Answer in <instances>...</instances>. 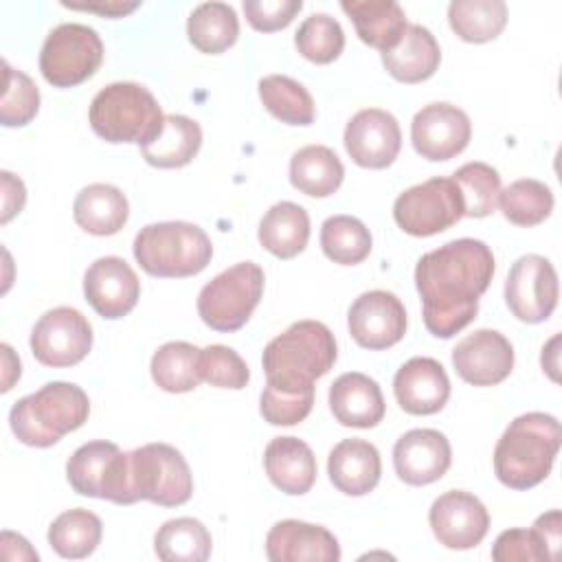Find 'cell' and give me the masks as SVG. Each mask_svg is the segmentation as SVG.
Instances as JSON below:
<instances>
[{
    "mask_svg": "<svg viewBox=\"0 0 562 562\" xmlns=\"http://www.w3.org/2000/svg\"><path fill=\"white\" fill-rule=\"evenodd\" d=\"M452 461L450 441L435 428H413L393 446L395 474L408 485H428L439 481Z\"/></svg>",
    "mask_w": 562,
    "mask_h": 562,
    "instance_id": "20",
    "label": "cell"
},
{
    "mask_svg": "<svg viewBox=\"0 0 562 562\" xmlns=\"http://www.w3.org/2000/svg\"><path fill=\"white\" fill-rule=\"evenodd\" d=\"M130 215V204L125 193L105 182H94L83 187L72 204V217L79 228L90 235L108 237L116 235Z\"/></svg>",
    "mask_w": 562,
    "mask_h": 562,
    "instance_id": "28",
    "label": "cell"
},
{
    "mask_svg": "<svg viewBox=\"0 0 562 562\" xmlns=\"http://www.w3.org/2000/svg\"><path fill=\"white\" fill-rule=\"evenodd\" d=\"M88 119L99 138L138 147L151 140L165 123L156 97L134 81H114L101 88L90 103Z\"/></svg>",
    "mask_w": 562,
    "mask_h": 562,
    "instance_id": "5",
    "label": "cell"
},
{
    "mask_svg": "<svg viewBox=\"0 0 562 562\" xmlns=\"http://www.w3.org/2000/svg\"><path fill=\"white\" fill-rule=\"evenodd\" d=\"M239 20L226 2H202L187 20L189 42L206 55H220L237 42Z\"/></svg>",
    "mask_w": 562,
    "mask_h": 562,
    "instance_id": "32",
    "label": "cell"
},
{
    "mask_svg": "<svg viewBox=\"0 0 562 562\" xmlns=\"http://www.w3.org/2000/svg\"><path fill=\"white\" fill-rule=\"evenodd\" d=\"M441 61L435 35L422 24H408L395 48L382 53L386 72L402 83H419L430 79Z\"/></svg>",
    "mask_w": 562,
    "mask_h": 562,
    "instance_id": "26",
    "label": "cell"
},
{
    "mask_svg": "<svg viewBox=\"0 0 562 562\" xmlns=\"http://www.w3.org/2000/svg\"><path fill=\"white\" fill-rule=\"evenodd\" d=\"M202 147V127L184 114H167L160 132L140 145L143 158L158 169L189 165Z\"/></svg>",
    "mask_w": 562,
    "mask_h": 562,
    "instance_id": "29",
    "label": "cell"
},
{
    "mask_svg": "<svg viewBox=\"0 0 562 562\" xmlns=\"http://www.w3.org/2000/svg\"><path fill=\"white\" fill-rule=\"evenodd\" d=\"M492 560H496V562H553V553L536 527L507 529L494 540Z\"/></svg>",
    "mask_w": 562,
    "mask_h": 562,
    "instance_id": "45",
    "label": "cell"
},
{
    "mask_svg": "<svg viewBox=\"0 0 562 562\" xmlns=\"http://www.w3.org/2000/svg\"><path fill=\"white\" fill-rule=\"evenodd\" d=\"M312 406H314V389L281 391L266 384L259 397L261 417L272 426H294L310 415Z\"/></svg>",
    "mask_w": 562,
    "mask_h": 562,
    "instance_id": "44",
    "label": "cell"
},
{
    "mask_svg": "<svg viewBox=\"0 0 562 562\" xmlns=\"http://www.w3.org/2000/svg\"><path fill=\"white\" fill-rule=\"evenodd\" d=\"M248 24L255 31L272 33L285 29L303 9L301 0H244L241 4Z\"/></svg>",
    "mask_w": 562,
    "mask_h": 562,
    "instance_id": "46",
    "label": "cell"
},
{
    "mask_svg": "<svg viewBox=\"0 0 562 562\" xmlns=\"http://www.w3.org/2000/svg\"><path fill=\"white\" fill-rule=\"evenodd\" d=\"M83 294L99 316L116 321L136 307L140 281L125 259L99 257L83 274Z\"/></svg>",
    "mask_w": 562,
    "mask_h": 562,
    "instance_id": "18",
    "label": "cell"
},
{
    "mask_svg": "<svg viewBox=\"0 0 562 562\" xmlns=\"http://www.w3.org/2000/svg\"><path fill=\"white\" fill-rule=\"evenodd\" d=\"M347 325L360 347L371 351L389 349L406 334V310L393 292L369 290L351 303Z\"/></svg>",
    "mask_w": 562,
    "mask_h": 562,
    "instance_id": "14",
    "label": "cell"
},
{
    "mask_svg": "<svg viewBox=\"0 0 562 562\" xmlns=\"http://www.w3.org/2000/svg\"><path fill=\"white\" fill-rule=\"evenodd\" d=\"M327 474L338 492L347 496H364L380 483V452L364 439H342L329 452Z\"/></svg>",
    "mask_w": 562,
    "mask_h": 562,
    "instance_id": "24",
    "label": "cell"
},
{
    "mask_svg": "<svg viewBox=\"0 0 562 562\" xmlns=\"http://www.w3.org/2000/svg\"><path fill=\"white\" fill-rule=\"evenodd\" d=\"M296 50L314 64H331L345 48V33L338 20L327 13H312L294 33Z\"/></svg>",
    "mask_w": 562,
    "mask_h": 562,
    "instance_id": "41",
    "label": "cell"
},
{
    "mask_svg": "<svg viewBox=\"0 0 562 562\" xmlns=\"http://www.w3.org/2000/svg\"><path fill=\"white\" fill-rule=\"evenodd\" d=\"M450 29L470 44L496 40L507 22V4L503 0H452L448 4Z\"/></svg>",
    "mask_w": 562,
    "mask_h": 562,
    "instance_id": "35",
    "label": "cell"
},
{
    "mask_svg": "<svg viewBox=\"0 0 562 562\" xmlns=\"http://www.w3.org/2000/svg\"><path fill=\"white\" fill-rule=\"evenodd\" d=\"M428 522L439 544L465 551L485 538L490 529V514L474 494L450 490L432 501Z\"/></svg>",
    "mask_w": 562,
    "mask_h": 562,
    "instance_id": "16",
    "label": "cell"
},
{
    "mask_svg": "<svg viewBox=\"0 0 562 562\" xmlns=\"http://www.w3.org/2000/svg\"><path fill=\"white\" fill-rule=\"evenodd\" d=\"M200 375L211 386L235 391L244 389L250 380L244 358L226 345H209L200 349Z\"/></svg>",
    "mask_w": 562,
    "mask_h": 562,
    "instance_id": "43",
    "label": "cell"
},
{
    "mask_svg": "<svg viewBox=\"0 0 562 562\" xmlns=\"http://www.w3.org/2000/svg\"><path fill=\"white\" fill-rule=\"evenodd\" d=\"M130 505L149 501L162 507L184 505L193 494L189 463L169 443H147L127 452Z\"/></svg>",
    "mask_w": 562,
    "mask_h": 562,
    "instance_id": "7",
    "label": "cell"
},
{
    "mask_svg": "<svg viewBox=\"0 0 562 562\" xmlns=\"http://www.w3.org/2000/svg\"><path fill=\"white\" fill-rule=\"evenodd\" d=\"M259 99L263 108L288 125H312L316 119L314 99L303 83L288 75H266L259 79Z\"/></svg>",
    "mask_w": 562,
    "mask_h": 562,
    "instance_id": "33",
    "label": "cell"
},
{
    "mask_svg": "<svg viewBox=\"0 0 562 562\" xmlns=\"http://www.w3.org/2000/svg\"><path fill=\"white\" fill-rule=\"evenodd\" d=\"M211 547L209 529L189 516L167 520L154 536V551L165 562H204Z\"/></svg>",
    "mask_w": 562,
    "mask_h": 562,
    "instance_id": "36",
    "label": "cell"
},
{
    "mask_svg": "<svg viewBox=\"0 0 562 562\" xmlns=\"http://www.w3.org/2000/svg\"><path fill=\"white\" fill-rule=\"evenodd\" d=\"M560 422L549 413L518 415L494 448L496 479L512 490H529L542 483L560 450Z\"/></svg>",
    "mask_w": 562,
    "mask_h": 562,
    "instance_id": "2",
    "label": "cell"
},
{
    "mask_svg": "<svg viewBox=\"0 0 562 562\" xmlns=\"http://www.w3.org/2000/svg\"><path fill=\"white\" fill-rule=\"evenodd\" d=\"M463 217V198L452 178H430L402 191L393 204L395 224L413 237L448 231Z\"/></svg>",
    "mask_w": 562,
    "mask_h": 562,
    "instance_id": "10",
    "label": "cell"
},
{
    "mask_svg": "<svg viewBox=\"0 0 562 562\" xmlns=\"http://www.w3.org/2000/svg\"><path fill=\"white\" fill-rule=\"evenodd\" d=\"M2 217L0 222L7 224L13 215H18L26 202V189L20 178H15L11 171H2Z\"/></svg>",
    "mask_w": 562,
    "mask_h": 562,
    "instance_id": "47",
    "label": "cell"
},
{
    "mask_svg": "<svg viewBox=\"0 0 562 562\" xmlns=\"http://www.w3.org/2000/svg\"><path fill=\"white\" fill-rule=\"evenodd\" d=\"M345 167L334 149L305 145L290 158V182L310 198H327L342 184Z\"/></svg>",
    "mask_w": 562,
    "mask_h": 562,
    "instance_id": "31",
    "label": "cell"
},
{
    "mask_svg": "<svg viewBox=\"0 0 562 562\" xmlns=\"http://www.w3.org/2000/svg\"><path fill=\"white\" fill-rule=\"evenodd\" d=\"M263 270L239 261L211 279L198 294V314L215 331H237L248 323L263 294Z\"/></svg>",
    "mask_w": 562,
    "mask_h": 562,
    "instance_id": "8",
    "label": "cell"
},
{
    "mask_svg": "<svg viewBox=\"0 0 562 562\" xmlns=\"http://www.w3.org/2000/svg\"><path fill=\"white\" fill-rule=\"evenodd\" d=\"M505 303L522 323L547 321L558 305V274L542 255L518 257L505 279Z\"/></svg>",
    "mask_w": 562,
    "mask_h": 562,
    "instance_id": "13",
    "label": "cell"
},
{
    "mask_svg": "<svg viewBox=\"0 0 562 562\" xmlns=\"http://www.w3.org/2000/svg\"><path fill=\"white\" fill-rule=\"evenodd\" d=\"M558 342H560V336H553L549 345L542 349V369H547L553 382H558V351H555Z\"/></svg>",
    "mask_w": 562,
    "mask_h": 562,
    "instance_id": "49",
    "label": "cell"
},
{
    "mask_svg": "<svg viewBox=\"0 0 562 562\" xmlns=\"http://www.w3.org/2000/svg\"><path fill=\"white\" fill-rule=\"evenodd\" d=\"M336 338L321 321H296L272 338L261 356L266 384L281 391L314 389L336 362Z\"/></svg>",
    "mask_w": 562,
    "mask_h": 562,
    "instance_id": "3",
    "label": "cell"
},
{
    "mask_svg": "<svg viewBox=\"0 0 562 562\" xmlns=\"http://www.w3.org/2000/svg\"><path fill=\"white\" fill-rule=\"evenodd\" d=\"M340 9L353 22L358 37L380 53L395 48L408 26L395 0H342Z\"/></svg>",
    "mask_w": 562,
    "mask_h": 562,
    "instance_id": "27",
    "label": "cell"
},
{
    "mask_svg": "<svg viewBox=\"0 0 562 562\" xmlns=\"http://www.w3.org/2000/svg\"><path fill=\"white\" fill-rule=\"evenodd\" d=\"M266 555L272 562H338L340 544L329 529L290 518L268 531Z\"/></svg>",
    "mask_w": 562,
    "mask_h": 562,
    "instance_id": "22",
    "label": "cell"
},
{
    "mask_svg": "<svg viewBox=\"0 0 562 562\" xmlns=\"http://www.w3.org/2000/svg\"><path fill=\"white\" fill-rule=\"evenodd\" d=\"M90 402L81 386L70 382H48L40 391L11 406L9 424L18 441L33 448H48L66 432L81 428L88 419Z\"/></svg>",
    "mask_w": 562,
    "mask_h": 562,
    "instance_id": "4",
    "label": "cell"
},
{
    "mask_svg": "<svg viewBox=\"0 0 562 562\" xmlns=\"http://www.w3.org/2000/svg\"><path fill=\"white\" fill-rule=\"evenodd\" d=\"M211 257L209 235L191 222L147 224L134 237V259L151 277H193L211 263Z\"/></svg>",
    "mask_w": 562,
    "mask_h": 562,
    "instance_id": "6",
    "label": "cell"
},
{
    "mask_svg": "<svg viewBox=\"0 0 562 562\" xmlns=\"http://www.w3.org/2000/svg\"><path fill=\"white\" fill-rule=\"evenodd\" d=\"M402 147L397 119L380 108L356 112L345 127V149L358 167L384 169L393 165Z\"/></svg>",
    "mask_w": 562,
    "mask_h": 562,
    "instance_id": "17",
    "label": "cell"
},
{
    "mask_svg": "<svg viewBox=\"0 0 562 562\" xmlns=\"http://www.w3.org/2000/svg\"><path fill=\"white\" fill-rule=\"evenodd\" d=\"M472 136L468 114L452 103H428L411 123V140L415 151L432 162L450 160L461 154Z\"/></svg>",
    "mask_w": 562,
    "mask_h": 562,
    "instance_id": "15",
    "label": "cell"
},
{
    "mask_svg": "<svg viewBox=\"0 0 562 562\" xmlns=\"http://www.w3.org/2000/svg\"><path fill=\"white\" fill-rule=\"evenodd\" d=\"M103 61V42L92 26L64 22L55 26L40 53V70L55 88H72L90 79Z\"/></svg>",
    "mask_w": 562,
    "mask_h": 562,
    "instance_id": "9",
    "label": "cell"
},
{
    "mask_svg": "<svg viewBox=\"0 0 562 562\" xmlns=\"http://www.w3.org/2000/svg\"><path fill=\"white\" fill-rule=\"evenodd\" d=\"M329 408L338 424L373 428L384 417V397L378 382L360 371L342 373L329 386Z\"/></svg>",
    "mask_w": 562,
    "mask_h": 562,
    "instance_id": "23",
    "label": "cell"
},
{
    "mask_svg": "<svg viewBox=\"0 0 562 562\" xmlns=\"http://www.w3.org/2000/svg\"><path fill=\"white\" fill-rule=\"evenodd\" d=\"M452 367L474 386H494L514 369V347L496 329H476L452 349Z\"/></svg>",
    "mask_w": 562,
    "mask_h": 562,
    "instance_id": "19",
    "label": "cell"
},
{
    "mask_svg": "<svg viewBox=\"0 0 562 562\" xmlns=\"http://www.w3.org/2000/svg\"><path fill=\"white\" fill-rule=\"evenodd\" d=\"M494 268L490 246L472 237L452 239L422 255L415 266V285L426 329L437 338H452L470 325Z\"/></svg>",
    "mask_w": 562,
    "mask_h": 562,
    "instance_id": "1",
    "label": "cell"
},
{
    "mask_svg": "<svg viewBox=\"0 0 562 562\" xmlns=\"http://www.w3.org/2000/svg\"><path fill=\"white\" fill-rule=\"evenodd\" d=\"M70 487L81 496L130 505L127 452L112 441H88L79 446L66 463Z\"/></svg>",
    "mask_w": 562,
    "mask_h": 562,
    "instance_id": "11",
    "label": "cell"
},
{
    "mask_svg": "<svg viewBox=\"0 0 562 562\" xmlns=\"http://www.w3.org/2000/svg\"><path fill=\"white\" fill-rule=\"evenodd\" d=\"M498 204L505 220H509L516 226L529 228L544 222L551 215L553 193L540 180L520 178L512 182L507 189H501Z\"/></svg>",
    "mask_w": 562,
    "mask_h": 562,
    "instance_id": "39",
    "label": "cell"
},
{
    "mask_svg": "<svg viewBox=\"0 0 562 562\" xmlns=\"http://www.w3.org/2000/svg\"><path fill=\"white\" fill-rule=\"evenodd\" d=\"M68 9H77V11H94L101 13L105 18H123L127 13H132L134 9L140 7V2H94V4H72V2H61Z\"/></svg>",
    "mask_w": 562,
    "mask_h": 562,
    "instance_id": "48",
    "label": "cell"
},
{
    "mask_svg": "<svg viewBox=\"0 0 562 562\" xmlns=\"http://www.w3.org/2000/svg\"><path fill=\"white\" fill-rule=\"evenodd\" d=\"M90 347L92 327L88 318L68 305L44 312L31 331V351L44 367H72L88 356Z\"/></svg>",
    "mask_w": 562,
    "mask_h": 562,
    "instance_id": "12",
    "label": "cell"
},
{
    "mask_svg": "<svg viewBox=\"0 0 562 562\" xmlns=\"http://www.w3.org/2000/svg\"><path fill=\"white\" fill-rule=\"evenodd\" d=\"M369 228L351 215H331L321 226V248L327 259L340 266H356L371 252Z\"/></svg>",
    "mask_w": 562,
    "mask_h": 562,
    "instance_id": "38",
    "label": "cell"
},
{
    "mask_svg": "<svg viewBox=\"0 0 562 562\" xmlns=\"http://www.w3.org/2000/svg\"><path fill=\"white\" fill-rule=\"evenodd\" d=\"M393 393L402 411L411 415H432L446 406L450 380L439 360L415 356L397 369Z\"/></svg>",
    "mask_w": 562,
    "mask_h": 562,
    "instance_id": "21",
    "label": "cell"
},
{
    "mask_svg": "<svg viewBox=\"0 0 562 562\" xmlns=\"http://www.w3.org/2000/svg\"><path fill=\"white\" fill-rule=\"evenodd\" d=\"M259 244L279 259H292L310 239V215L301 204L277 202L259 222Z\"/></svg>",
    "mask_w": 562,
    "mask_h": 562,
    "instance_id": "30",
    "label": "cell"
},
{
    "mask_svg": "<svg viewBox=\"0 0 562 562\" xmlns=\"http://www.w3.org/2000/svg\"><path fill=\"white\" fill-rule=\"evenodd\" d=\"M4 88L0 99V123L4 127H22L31 123L40 110V90L29 75L2 61Z\"/></svg>",
    "mask_w": 562,
    "mask_h": 562,
    "instance_id": "42",
    "label": "cell"
},
{
    "mask_svg": "<svg viewBox=\"0 0 562 562\" xmlns=\"http://www.w3.org/2000/svg\"><path fill=\"white\" fill-rule=\"evenodd\" d=\"M463 198V217H487L498 206L501 176L487 162H465L450 176Z\"/></svg>",
    "mask_w": 562,
    "mask_h": 562,
    "instance_id": "40",
    "label": "cell"
},
{
    "mask_svg": "<svg viewBox=\"0 0 562 562\" xmlns=\"http://www.w3.org/2000/svg\"><path fill=\"white\" fill-rule=\"evenodd\" d=\"M154 382L167 393H189L200 382V349L184 340H171L158 347L149 364Z\"/></svg>",
    "mask_w": 562,
    "mask_h": 562,
    "instance_id": "34",
    "label": "cell"
},
{
    "mask_svg": "<svg viewBox=\"0 0 562 562\" xmlns=\"http://www.w3.org/2000/svg\"><path fill=\"white\" fill-rule=\"evenodd\" d=\"M101 518L88 509H68L59 514L48 527V544L68 560L88 558L101 542Z\"/></svg>",
    "mask_w": 562,
    "mask_h": 562,
    "instance_id": "37",
    "label": "cell"
},
{
    "mask_svg": "<svg viewBox=\"0 0 562 562\" xmlns=\"http://www.w3.org/2000/svg\"><path fill=\"white\" fill-rule=\"evenodd\" d=\"M263 468L277 490L301 496L316 481V457L299 437H274L263 452Z\"/></svg>",
    "mask_w": 562,
    "mask_h": 562,
    "instance_id": "25",
    "label": "cell"
}]
</instances>
